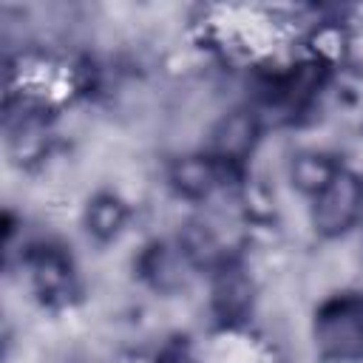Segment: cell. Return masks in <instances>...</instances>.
Instances as JSON below:
<instances>
[{
	"label": "cell",
	"mask_w": 363,
	"mask_h": 363,
	"mask_svg": "<svg viewBox=\"0 0 363 363\" xmlns=\"http://www.w3.org/2000/svg\"><path fill=\"white\" fill-rule=\"evenodd\" d=\"M156 363H196V360L190 357V352H187L184 346H170V349H164V352L159 354Z\"/></svg>",
	"instance_id": "obj_3"
},
{
	"label": "cell",
	"mask_w": 363,
	"mask_h": 363,
	"mask_svg": "<svg viewBox=\"0 0 363 363\" xmlns=\"http://www.w3.org/2000/svg\"><path fill=\"white\" fill-rule=\"evenodd\" d=\"M363 201V187L360 179L343 170H335L326 184L318 187V201H315V227L326 235L343 233L360 210Z\"/></svg>",
	"instance_id": "obj_2"
},
{
	"label": "cell",
	"mask_w": 363,
	"mask_h": 363,
	"mask_svg": "<svg viewBox=\"0 0 363 363\" xmlns=\"http://www.w3.org/2000/svg\"><path fill=\"white\" fill-rule=\"evenodd\" d=\"M315 346L329 363L363 360V295L340 292L315 312Z\"/></svg>",
	"instance_id": "obj_1"
}]
</instances>
